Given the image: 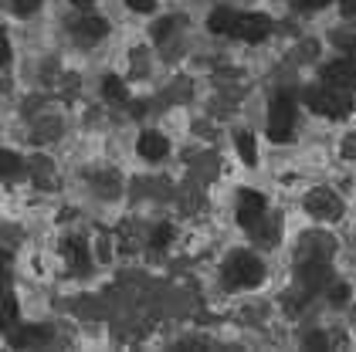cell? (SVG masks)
I'll list each match as a JSON object with an SVG mask.
<instances>
[{"label": "cell", "instance_id": "cell-1", "mask_svg": "<svg viewBox=\"0 0 356 352\" xmlns=\"http://www.w3.org/2000/svg\"><path fill=\"white\" fill-rule=\"evenodd\" d=\"M224 278H227L231 288H254V285H261V278H265V265H261V258L251 254V251H234V254L227 258V265H224Z\"/></svg>", "mask_w": 356, "mask_h": 352}, {"label": "cell", "instance_id": "cell-2", "mask_svg": "<svg viewBox=\"0 0 356 352\" xmlns=\"http://www.w3.org/2000/svg\"><path fill=\"white\" fill-rule=\"evenodd\" d=\"M296 133V99L289 92H278L268 108V135L272 142H289Z\"/></svg>", "mask_w": 356, "mask_h": 352}, {"label": "cell", "instance_id": "cell-3", "mask_svg": "<svg viewBox=\"0 0 356 352\" xmlns=\"http://www.w3.org/2000/svg\"><path fill=\"white\" fill-rule=\"evenodd\" d=\"M305 106L312 108L316 115H326V119H346L350 115V99H346V92L343 88H336V85H323V88H312L309 95H305Z\"/></svg>", "mask_w": 356, "mask_h": 352}, {"label": "cell", "instance_id": "cell-4", "mask_svg": "<svg viewBox=\"0 0 356 352\" xmlns=\"http://www.w3.org/2000/svg\"><path fill=\"white\" fill-rule=\"evenodd\" d=\"M305 210L316 220H339L343 217V200L332 190H312L309 200H305Z\"/></svg>", "mask_w": 356, "mask_h": 352}, {"label": "cell", "instance_id": "cell-5", "mask_svg": "<svg viewBox=\"0 0 356 352\" xmlns=\"http://www.w3.org/2000/svg\"><path fill=\"white\" fill-rule=\"evenodd\" d=\"M268 34H272V21H268L265 14H241V17H238L234 37H241L248 44H258V41H265Z\"/></svg>", "mask_w": 356, "mask_h": 352}, {"label": "cell", "instance_id": "cell-6", "mask_svg": "<svg viewBox=\"0 0 356 352\" xmlns=\"http://www.w3.org/2000/svg\"><path fill=\"white\" fill-rule=\"evenodd\" d=\"M261 217H265V196H261V193H254V190H245V193H241V200H238V220L251 231Z\"/></svg>", "mask_w": 356, "mask_h": 352}, {"label": "cell", "instance_id": "cell-7", "mask_svg": "<svg viewBox=\"0 0 356 352\" xmlns=\"http://www.w3.org/2000/svg\"><path fill=\"white\" fill-rule=\"evenodd\" d=\"M72 34H75L79 44H95V41H102L109 34V24L102 17H82V21H75Z\"/></svg>", "mask_w": 356, "mask_h": 352}, {"label": "cell", "instance_id": "cell-8", "mask_svg": "<svg viewBox=\"0 0 356 352\" xmlns=\"http://www.w3.org/2000/svg\"><path fill=\"white\" fill-rule=\"evenodd\" d=\"M326 81L336 88H356V61L353 58H339L326 68Z\"/></svg>", "mask_w": 356, "mask_h": 352}, {"label": "cell", "instance_id": "cell-9", "mask_svg": "<svg viewBox=\"0 0 356 352\" xmlns=\"http://www.w3.org/2000/svg\"><path fill=\"white\" fill-rule=\"evenodd\" d=\"M139 156L143 160H149V162H156V160H166V153H170V142H166V135L163 133H143L139 135Z\"/></svg>", "mask_w": 356, "mask_h": 352}, {"label": "cell", "instance_id": "cell-10", "mask_svg": "<svg viewBox=\"0 0 356 352\" xmlns=\"http://www.w3.org/2000/svg\"><path fill=\"white\" fill-rule=\"evenodd\" d=\"M238 17H241V14H234L231 7H220V10H214V14L207 17V31H211V34H234V31H238Z\"/></svg>", "mask_w": 356, "mask_h": 352}, {"label": "cell", "instance_id": "cell-11", "mask_svg": "<svg viewBox=\"0 0 356 352\" xmlns=\"http://www.w3.org/2000/svg\"><path fill=\"white\" fill-rule=\"evenodd\" d=\"M329 278V268L323 265V261H305L302 265V281H305V288L309 292H316V288H323Z\"/></svg>", "mask_w": 356, "mask_h": 352}, {"label": "cell", "instance_id": "cell-12", "mask_svg": "<svg viewBox=\"0 0 356 352\" xmlns=\"http://www.w3.org/2000/svg\"><path fill=\"white\" fill-rule=\"evenodd\" d=\"M21 173H24V160L17 153H10V149H0V176L3 180H17Z\"/></svg>", "mask_w": 356, "mask_h": 352}, {"label": "cell", "instance_id": "cell-13", "mask_svg": "<svg viewBox=\"0 0 356 352\" xmlns=\"http://www.w3.org/2000/svg\"><path fill=\"white\" fill-rule=\"evenodd\" d=\"M10 342H14L17 349H24V346H38V342H48V328H34V325H28V328H21Z\"/></svg>", "mask_w": 356, "mask_h": 352}, {"label": "cell", "instance_id": "cell-14", "mask_svg": "<svg viewBox=\"0 0 356 352\" xmlns=\"http://www.w3.org/2000/svg\"><path fill=\"white\" fill-rule=\"evenodd\" d=\"M234 146H238V153H241V160H245L248 166H254V162H258V146H254L251 133H238L234 135Z\"/></svg>", "mask_w": 356, "mask_h": 352}, {"label": "cell", "instance_id": "cell-15", "mask_svg": "<svg viewBox=\"0 0 356 352\" xmlns=\"http://www.w3.org/2000/svg\"><path fill=\"white\" fill-rule=\"evenodd\" d=\"M14 322H17V301L14 295L0 292V328H10Z\"/></svg>", "mask_w": 356, "mask_h": 352}, {"label": "cell", "instance_id": "cell-16", "mask_svg": "<svg viewBox=\"0 0 356 352\" xmlns=\"http://www.w3.org/2000/svg\"><path fill=\"white\" fill-rule=\"evenodd\" d=\"M102 95H106V99H109V102H126V99H129V92H126V85H122V81L119 78H106L102 81Z\"/></svg>", "mask_w": 356, "mask_h": 352}, {"label": "cell", "instance_id": "cell-17", "mask_svg": "<svg viewBox=\"0 0 356 352\" xmlns=\"http://www.w3.org/2000/svg\"><path fill=\"white\" fill-rule=\"evenodd\" d=\"M65 251H68V261H72V268H88V251H85L82 241H68L65 244Z\"/></svg>", "mask_w": 356, "mask_h": 352}, {"label": "cell", "instance_id": "cell-18", "mask_svg": "<svg viewBox=\"0 0 356 352\" xmlns=\"http://www.w3.org/2000/svg\"><path fill=\"white\" fill-rule=\"evenodd\" d=\"M38 7H41V0H14V10H17L21 17H31Z\"/></svg>", "mask_w": 356, "mask_h": 352}, {"label": "cell", "instance_id": "cell-19", "mask_svg": "<svg viewBox=\"0 0 356 352\" xmlns=\"http://www.w3.org/2000/svg\"><path fill=\"white\" fill-rule=\"evenodd\" d=\"M170 237H173V231H170V227H156V231H153V247H166V244H170Z\"/></svg>", "mask_w": 356, "mask_h": 352}, {"label": "cell", "instance_id": "cell-20", "mask_svg": "<svg viewBox=\"0 0 356 352\" xmlns=\"http://www.w3.org/2000/svg\"><path fill=\"white\" fill-rule=\"evenodd\" d=\"M126 7H129V10H139V14H153L156 0H126Z\"/></svg>", "mask_w": 356, "mask_h": 352}, {"label": "cell", "instance_id": "cell-21", "mask_svg": "<svg viewBox=\"0 0 356 352\" xmlns=\"http://www.w3.org/2000/svg\"><path fill=\"white\" fill-rule=\"evenodd\" d=\"M7 65H10V41H7V34L0 27V68H7Z\"/></svg>", "mask_w": 356, "mask_h": 352}, {"label": "cell", "instance_id": "cell-22", "mask_svg": "<svg viewBox=\"0 0 356 352\" xmlns=\"http://www.w3.org/2000/svg\"><path fill=\"white\" fill-rule=\"evenodd\" d=\"M299 3V10H323L329 7V0H296Z\"/></svg>", "mask_w": 356, "mask_h": 352}, {"label": "cell", "instance_id": "cell-23", "mask_svg": "<svg viewBox=\"0 0 356 352\" xmlns=\"http://www.w3.org/2000/svg\"><path fill=\"white\" fill-rule=\"evenodd\" d=\"M346 298H350V288H346V285H336V288H332V301H336V305H343Z\"/></svg>", "mask_w": 356, "mask_h": 352}, {"label": "cell", "instance_id": "cell-24", "mask_svg": "<svg viewBox=\"0 0 356 352\" xmlns=\"http://www.w3.org/2000/svg\"><path fill=\"white\" fill-rule=\"evenodd\" d=\"M339 10H343L346 17H356V0H339Z\"/></svg>", "mask_w": 356, "mask_h": 352}, {"label": "cell", "instance_id": "cell-25", "mask_svg": "<svg viewBox=\"0 0 356 352\" xmlns=\"http://www.w3.org/2000/svg\"><path fill=\"white\" fill-rule=\"evenodd\" d=\"M166 34H170V21H163V24L156 27V41H163Z\"/></svg>", "mask_w": 356, "mask_h": 352}, {"label": "cell", "instance_id": "cell-26", "mask_svg": "<svg viewBox=\"0 0 356 352\" xmlns=\"http://www.w3.org/2000/svg\"><path fill=\"white\" fill-rule=\"evenodd\" d=\"M72 3H79V7H88V3H95V0H72Z\"/></svg>", "mask_w": 356, "mask_h": 352}]
</instances>
